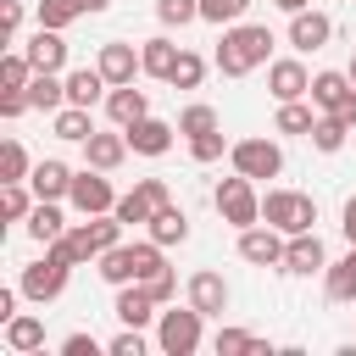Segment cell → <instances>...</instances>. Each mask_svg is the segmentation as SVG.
<instances>
[{"label": "cell", "mask_w": 356, "mask_h": 356, "mask_svg": "<svg viewBox=\"0 0 356 356\" xmlns=\"http://www.w3.org/2000/svg\"><path fill=\"white\" fill-rule=\"evenodd\" d=\"M67 78V106H100L106 95H111V83H106V72L100 67H72V72H61Z\"/></svg>", "instance_id": "cell-20"}, {"label": "cell", "mask_w": 356, "mask_h": 356, "mask_svg": "<svg viewBox=\"0 0 356 356\" xmlns=\"http://www.w3.org/2000/svg\"><path fill=\"white\" fill-rule=\"evenodd\" d=\"M106 117H111L117 128H134L139 117H150V95L134 89V83H117V89L106 95Z\"/></svg>", "instance_id": "cell-23"}, {"label": "cell", "mask_w": 356, "mask_h": 356, "mask_svg": "<svg viewBox=\"0 0 356 356\" xmlns=\"http://www.w3.org/2000/svg\"><path fill=\"white\" fill-rule=\"evenodd\" d=\"M67 206L78 211V217H100V211H117V189H111V178L100 172V167H78L72 172V195H67Z\"/></svg>", "instance_id": "cell-7"}, {"label": "cell", "mask_w": 356, "mask_h": 356, "mask_svg": "<svg viewBox=\"0 0 356 356\" xmlns=\"http://www.w3.org/2000/svg\"><path fill=\"white\" fill-rule=\"evenodd\" d=\"M339 234H345V239L356 245V195H350V200L339 206Z\"/></svg>", "instance_id": "cell-48"}, {"label": "cell", "mask_w": 356, "mask_h": 356, "mask_svg": "<svg viewBox=\"0 0 356 356\" xmlns=\"http://www.w3.org/2000/svg\"><path fill=\"white\" fill-rule=\"evenodd\" d=\"M67 278H72V267H67V261H56V256L44 250L39 261H28V267H22L17 289H22V300H33V306H50V300L67 289Z\"/></svg>", "instance_id": "cell-8"}, {"label": "cell", "mask_w": 356, "mask_h": 356, "mask_svg": "<svg viewBox=\"0 0 356 356\" xmlns=\"http://www.w3.org/2000/svg\"><path fill=\"white\" fill-rule=\"evenodd\" d=\"M78 17H89V0H39V28H72Z\"/></svg>", "instance_id": "cell-35"}, {"label": "cell", "mask_w": 356, "mask_h": 356, "mask_svg": "<svg viewBox=\"0 0 356 356\" xmlns=\"http://www.w3.org/2000/svg\"><path fill=\"white\" fill-rule=\"evenodd\" d=\"M33 206H39L33 184H0V217H6V222H28Z\"/></svg>", "instance_id": "cell-34"}, {"label": "cell", "mask_w": 356, "mask_h": 356, "mask_svg": "<svg viewBox=\"0 0 356 356\" xmlns=\"http://www.w3.org/2000/svg\"><path fill=\"white\" fill-rule=\"evenodd\" d=\"M28 100H33V111H61L67 106V78L61 72H33Z\"/></svg>", "instance_id": "cell-31"}, {"label": "cell", "mask_w": 356, "mask_h": 356, "mask_svg": "<svg viewBox=\"0 0 356 356\" xmlns=\"http://www.w3.org/2000/svg\"><path fill=\"white\" fill-rule=\"evenodd\" d=\"M128 150H134V145H128V134H122L117 122H111L106 134L95 128V134L83 139V161H89V167H100V172H117V167L128 161Z\"/></svg>", "instance_id": "cell-15"}, {"label": "cell", "mask_w": 356, "mask_h": 356, "mask_svg": "<svg viewBox=\"0 0 356 356\" xmlns=\"http://www.w3.org/2000/svg\"><path fill=\"white\" fill-rule=\"evenodd\" d=\"M117 217H122V228H145V222L156 217V206H150V200H145V189L134 184L128 195H117Z\"/></svg>", "instance_id": "cell-38"}, {"label": "cell", "mask_w": 356, "mask_h": 356, "mask_svg": "<svg viewBox=\"0 0 356 356\" xmlns=\"http://www.w3.org/2000/svg\"><path fill=\"white\" fill-rule=\"evenodd\" d=\"M267 61H273V28H261V22H228L217 39V56H211V67L222 78H250Z\"/></svg>", "instance_id": "cell-1"}, {"label": "cell", "mask_w": 356, "mask_h": 356, "mask_svg": "<svg viewBox=\"0 0 356 356\" xmlns=\"http://www.w3.org/2000/svg\"><path fill=\"white\" fill-rule=\"evenodd\" d=\"M28 83H33L28 50H6V56H0V89H28Z\"/></svg>", "instance_id": "cell-37"}, {"label": "cell", "mask_w": 356, "mask_h": 356, "mask_svg": "<svg viewBox=\"0 0 356 356\" xmlns=\"http://www.w3.org/2000/svg\"><path fill=\"white\" fill-rule=\"evenodd\" d=\"M206 345V312H195L189 300L178 306H161V317H156V350L161 356H195Z\"/></svg>", "instance_id": "cell-3"}, {"label": "cell", "mask_w": 356, "mask_h": 356, "mask_svg": "<svg viewBox=\"0 0 356 356\" xmlns=\"http://www.w3.org/2000/svg\"><path fill=\"white\" fill-rule=\"evenodd\" d=\"M345 72H350V83H356V50H350V61H345Z\"/></svg>", "instance_id": "cell-50"}, {"label": "cell", "mask_w": 356, "mask_h": 356, "mask_svg": "<svg viewBox=\"0 0 356 356\" xmlns=\"http://www.w3.org/2000/svg\"><path fill=\"white\" fill-rule=\"evenodd\" d=\"M50 128H56V139L83 145L95 134V117H89V106H61V111H50Z\"/></svg>", "instance_id": "cell-30"}, {"label": "cell", "mask_w": 356, "mask_h": 356, "mask_svg": "<svg viewBox=\"0 0 356 356\" xmlns=\"http://www.w3.org/2000/svg\"><path fill=\"white\" fill-rule=\"evenodd\" d=\"M211 211L239 234V228H250V222H261V195H256V178H245V172H234V178H217V189H211Z\"/></svg>", "instance_id": "cell-4"}, {"label": "cell", "mask_w": 356, "mask_h": 356, "mask_svg": "<svg viewBox=\"0 0 356 356\" xmlns=\"http://www.w3.org/2000/svg\"><path fill=\"white\" fill-rule=\"evenodd\" d=\"M28 184H33V195H39V200H67V195H72V167H67V161H56V156H44V161H33Z\"/></svg>", "instance_id": "cell-22"}, {"label": "cell", "mask_w": 356, "mask_h": 356, "mask_svg": "<svg viewBox=\"0 0 356 356\" xmlns=\"http://www.w3.org/2000/svg\"><path fill=\"white\" fill-rule=\"evenodd\" d=\"M0 339H6V350H11V356H33V350H44V317L17 312L11 323H0Z\"/></svg>", "instance_id": "cell-19"}, {"label": "cell", "mask_w": 356, "mask_h": 356, "mask_svg": "<svg viewBox=\"0 0 356 356\" xmlns=\"http://www.w3.org/2000/svg\"><path fill=\"white\" fill-rule=\"evenodd\" d=\"M28 172H33L28 145H22V139H6V145H0V184H28Z\"/></svg>", "instance_id": "cell-33"}, {"label": "cell", "mask_w": 356, "mask_h": 356, "mask_svg": "<svg viewBox=\"0 0 356 356\" xmlns=\"http://www.w3.org/2000/svg\"><path fill=\"white\" fill-rule=\"evenodd\" d=\"M167 245H156V239H134V245H111L106 256H100V278L111 284V289H122V284H145L150 273H161L167 267V256H161Z\"/></svg>", "instance_id": "cell-2"}, {"label": "cell", "mask_w": 356, "mask_h": 356, "mask_svg": "<svg viewBox=\"0 0 356 356\" xmlns=\"http://www.w3.org/2000/svg\"><path fill=\"white\" fill-rule=\"evenodd\" d=\"M95 350H106L95 334H67V339H61V356H95Z\"/></svg>", "instance_id": "cell-46"}, {"label": "cell", "mask_w": 356, "mask_h": 356, "mask_svg": "<svg viewBox=\"0 0 356 356\" xmlns=\"http://www.w3.org/2000/svg\"><path fill=\"white\" fill-rule=\"evenodd\" d=\"M278 273H289V278H323V273H328V250H323L317 228L284 239V267H278Z\"/></svg>", "instance_id": "cell-9"}, {"label": "cell", "mask_w": 356, "mask_h": 356, "mask_svg": "<svg viewBox=\"0 0 356 356\" xmlns=\"http://www.w3.org/2000/svg\"><path fill=\"white\" fill-rule=\"evenodd\" d=\"M228 161H234V172H245V178H256V184L284 172V150H278V139H267V134L234 139V145H228Z\"/></svg>", "instance_id": "cell-6"}, {"label": "cell", "mask_w": 356, "mask_h": 356, "mask_svg": "<svg viewBox=\"0 0 356 356\" xmlns=\"http://www.w3.org/2000/svg\"><path fill=\"white\" fill-rule=\"evenodd\" d=\"M273 6H278V11H284V17H295V11H306V6H312V0H273Z\"/></svg>", "instance_id": "cell-49"}, {"label": "cell", "mask_w": 356, "mask_h": 356, "mask_svg": "<svg viewBox=\"0 0 356 356\" xmlns=\"http://www.w3.org/2000/svg\"><path fill=\"white\" fill-rule=\"evenodd\" d=\"M267 95H273V100H306V95H312V72H306V61H300V56H278V61H267Z\"/></svg>", "instance_id": "cell-13"}, {"label": "cell", "mask_w": 356, "mask_h": 356, "mask_svg": "<svg viewBox=\"0 0 356 356\" xmlns=\"http://www.w3.org/2000/svg\"><path fill=\"white\" fill-rule=\"evenodd\" d=\"M317 117H323V111L312 106V95H306V100H278V117H273V134H300V139H306V134L317 128Z\"/></svg>", "instance_id": "cell-26"}, {"label": "cell", "mask_w": 356, "mask_h": 356, "mask_svg": "<svg viewBox=\"0 0 356 356\" xmlns=\"http://www.w3.org/2000/svg\"><path fill=\"white\" fill-rule=\"evenodd\" d=\"M95 67L106 72V83L117 89V83H134L139 72H145V61H139V50L128 44V39H106L100 50H95Z\"/></svg>", "instance_id": "cell-14"}, {"label": "cell", "mask_w": 356, "mask_h": 356, "mask_svg": "<svg viewBox=\"0 0 356 356\" xmlns=\"http://www.w3.org/2000/svg\"><path fill=\"white\" fill-rule=\"evenodd\" d=\"M150 345H145V328H128L122 323V334H111L106 339V356H145Z\"/></svg>", "instance_id": "cell-43"}, {"label": "cell", "mask_w": 356, "mask_h": 356, "mask_svg": "<svg viewBox=\"0 0 356 356\" xmlns=\"http://www.w3.org/2000/svg\"><path fill=\"white\" fill-rule=\"evenodd\" d=\"M122 134H128L134 156H150V161H156V156H167V150H172V134H178V128H172V122H161V117H139V122H134V128H122Z\"/></svg>", "instance_id": "cell-18"}, {"label": "cell", "mask_w": 356, "mask_h": 356, "mask_svg": "<svg viewBox=\"0 0 356 356\" xmlns=\"http://www.w3.org/2000/svg\"><path fill=\"white\" fill-rule=\"evenodd\" d=\"M211 350H217V356H273V345H267L261 334H250V328H217Z\"/></svg>", "instance_id": "cell-29"}, {"label": "cell", "mask_w": 356, "mask_h": 356, "mask_svg": "<svg viewBox=\"0 0 356 356\" xmlns=\"http://www.w3.org/2000/svg\"><path fill=\"white\" fill-rule=\"evenodd\" d=\"M211 128H222V122H217V106H206V100H189V106L178 111V134H184V139H195V134H211Z\"/></svg>", "instance_id": "cell-36"}, {"label": "cell", "mask_w": 356, "mask_h": 356, "mask_svg": "<svg viewBox=\"0 0 356 356\" xmlns=\"http://www.w3.org/2000/svg\"><path fill=\"white\" fill-rule=\"evenodd\" d=\"M72 222H67V211H61V200H39L33 211H28V239H39V245H50L56 234H67Z\"/></svg>", "instance_id": "cell-27"}, {"label": "cell", "mask_w": 356, "mask_h": 356, "mask_svg": "<svg viewBox=\"0 0 356 356\" xmlns=\"http://www.w3.org/2000/svg\"><path fill=\"white\" fill-rule=\"evenodd\" d=\"M245 11H250V0H200V22H211V28L245 22Z\"/></svg>", "instance_id": "cell-40"}, {"label": "cell", "mask_w": 356, "mask_h": 356, "mask_svg": "<svg viewBox=\"0 0 356 356\" xmlns=\"http://www.w3.org/2000/svg\"><path fill=\"white\" fill-rule=\"evenodd\" d=\"M139 189H145V200L161 211V206H172V189H167V178H139Z\"/></svg>", "instance_id": "cell-47"}, {"label": "cell", "mask_w": 356, "mask_h": 356, "mask_svg": "<svg viewBox=\"0 0 356 356\" xmlns=\"http://www.w3.org/2000/svg\"><path fill=\"white\" fill-rule=\"evenodd\" d=\"M22 50H28L33 72H67V39H61V28H33V39Z\"/></svg>", "instance_id": "cell-17"}, {"label": "cell", "mask_w": 356, "mask_h": 356, "mask_svg": "<svg viewBox=\"0 0 356 356\" xmlns=\"http://www.w3.org/2000/svg\"><path fill=\"white\" fill-rule=\"evenodd\" d=\"M323 295H328L334 306H350V300H356V245H350L339 261H328V273H323Z\"/></svg>", "instance_id": "cell-24"}, {"label": "cell", "mask_w": 356, "mask_h": 356, "mask_svg": "<svg viewBox=\"0 0 356 356\" xmlns=\"http://www.w3.org/2000/svg\"><path fill=\"white\" fill-rule=\"evenodd\" d=\"M145 228H150V239H156V245H184V239H189V211L172 200V206H161Z\"/></svg>", "instance_id": "cell-28"}, {"label": "cell", "mask_w": 356, "mask_h": 356, "mask_svg": "<svg viewBox=\"0 0 356 356\" xmlns=\"http://www.w3.org/2000/svg\"><path fill=\"white\" fill-rule=\"evenodd\" d=\"M306 139H312V150H323V156H339V150H345V139H350V122H339L334 111H323V117H317V128H312Z\"/></svg>", "instance_id": "cell-32"}, {"label": "cell", "mask_w": 356, "mask_h": 356, "mask_svg": "<svg viewBox=\"0 0 356 356\" xmlns=\"http://www.w3.org/2000/svg\"><path fill=\"white\" fill-rule=\"evenodd\" d=\"M284 39H289V50H295V56H312V50H323V44L334 39V17H328V11H317V6H306V11H295V17H289Z\"/></svg>", "instance_id": "cell-10"}, {"label": "cell", "mask_w": 356, "mask_h": 356, "mask_svg": "<svg viewBox=\"0 0 356 356\" xmlns=\"http://www.w3.org/2000/svg\"><path fill=\"white\" fill-rule=\"evenodd\" d=\"M178 50H184V44H172L167 33H156V39H145V44H139V61H145V78H161V83H167V78H172V67H178Z\"/></svg>", "instance_id": "cell-25"}, {"label": "cell", "mask_w": 356, "mask_h": 356, "mask_svg": "<svg viewBox=\"0 0 356 356\" xmlns=\"http://www.w3.org/2000/svg\"><path fill=\"white\" fill-rule=\"evenodd\" d=\"M184 300H189L195 312H206V317H222L234 295H228V278H222L217 267H195L189 284H184Z\"/></svg>", "instance_id": "cell-12"}, {"label": "cell", "mask_w": 356, "mask_h": 356, "mask_svg": "<svg viewBox=\"0 0 356 356\" xmlns=\"http://www.w3.org/2000/svg\"><path fill=\"white\" fill-rule=\"evenodd\" d=\"M189 156H195L200 167H206V161H222V156H228V139H222V128H211V134H195V139H189Z\"/></svg>", "instance_id": "cell-42"}, {"label": "cell", "mask_w": 356, "mask_h": 356, "mask_svg": "<svg viewBox=\"0 0 356 356\" xmlns=\"http://www.w3.org/2000/svg\"><path fill=\"white\" fill-rule=\"evenodd\" d=\"M156 22L161 28H189V22H200V0H156Z\"/></svg>", "instance_id": "cell-39"}, {"label": "cell", "mask_w": 356, "mask_h": 356, "mask_svg": "<svg viewBox=\"0 0 356 356\" xmlns=\"http://www.w3.org/2000/svg\"><path fill=\"white\" fill-rule=\"evenodd\" d=\"M0 33H6V44H17V33H22V0H0Z\"/></svg>", "instance_id": "cell-45"}, {"label": "cell", "mask_w": 356, "mask_h": 356, "mask_svg": "<svg viewBox=\"0 0 356 356\" xmlns=\"http://www.w3.org/2000/svg\"><path fill=\"white\" fill-rule=\"evenodd\" d=\"M145 289L156 295V306H172V300H178V273H172V267H161V273H150V278H145Z\"/></svg>", "instance_id": "cell-44"}, {"label": "cell", "mask_w": 356, "mask_h": 356, "mask_svg": "<svg viewBox=\"0 0 356 356\" xmlns=\"http://www.w3.org/2000/svg\"><path fill=\"white\" fill-rule=\"evenodd\" d=\"M350 95H356L350 72H339V67H323V72H312V106H317V111H339Z\"/></svg>", "instance_id": "cell-21"}, {"label": "cell", "mask_w": 356, "mask_h": 356, "mask_svg": "<svg viewBox=\"0 0 356 356\" xmlns=\"http://www.w3.org/2000/svg\"><path fill=\"white\" fill-rule=\"evenodd\" d=\"M261 222H273L278 234H306L317 222V200L306 189H267L261 195Z\"/></svg>", "instance_id": "cell-5"}, {"label": "cell", "mask_w": 356, "mask_h": 356, "mask_svg": "<svg viewBox=\"0 0 356 356\" xmlns=\"http://www.w3.org/2000/svg\"><path fill=\"white\" fill-rule=\"evenodd\" d=\"M111 312H117V323H128V328H150V323L161 317V306H156V295H150L145 284H122L117 300H111Z\"/></svg>", "instance_id": "cell-16"}, {"label": "cell", "mask_w": 356, "mask_h": 356, "mask_svg": "<svg viewBox=\"0 0 356 356\" xmlns=\"http://www.w3.org/2000/svg\"><path fill=\"white\" fill-rule=\"evenodd\" d=\"M284 239L289 234H278L273 222H250V228H239V261H250V267H284Z\"/></svg>", "instance_id": "cell-11"}, {"label": "cell", "mask_w": 356, "mask_h": 356, "mask_svg": "<svg viewBox=\"0 0 356 356\" xmlns=\"http://www.w3.org/2000/svg\"><path fill=\"white\" fill-rule=\"evenodd\" d=\"M200 78H206V61L195 56V50H178V67H172V89H200Z\"/></svg>", "instance_id": "cell-41"}]
</instances>
